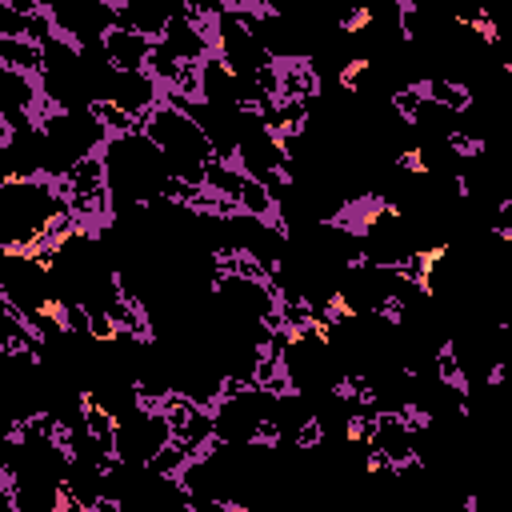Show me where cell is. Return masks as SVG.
Here are the masks:
<instances>
[{"label":"cell","mask_w":512,"mask_h":512,"mask_svg":"<svg viewBox=\"0 0 512 512\" xmlns=\"http://www.w3.org/2000/svg\"><path fill=\"white\" fill-rule=\"evenodd\" d=\"M72 208L64 184L52 176H4L0 180V248L48 252L68 228Z\"/></svg>","instance_id":"6da1fadb"},{"label":"cell","mask_w":512,"mask_h":512,"mask_svg":"<svg viewBox=\"0 0 512 512\" xmlns=\"http://www.w3.org/2000/svg\"><path fill=\"white\" fill-rule=\"evenodd\" d=\"M52 32L72 48H100L104 32L116 24L112 0H48L44 4Z\"/></svg>","instance_id":"5b68a950"},{"label":"cell","mask_w":512,"mask_h":512,"mask_svg":"<svg viewBox=\"0 0 512 512\" xmlns=\"http://www.w3.org/2000/svg\"><path fill=\"white\" fill-rule=\"evenodd\" d=\"M104 100L116 104L132 124H140L160 100H164V88L156 84V76L148 72H116L112 68V80L104 88Z\"/></svg>","instance_id":"8992f818"},{"label":"cell","mask_w":512,"mask_h":512,"mask_svg":"<svg viewBox=\"0 0 512 512\" xmlns=\"http://www.w3.org/2000/svg\"><path fill=\"white\" fill-rule=\"evenodd\" d=\"M136 128L156 144V152L164 156L172 180L192 184V188H204V168L216 164V152H212L208 136L200 132V124L188 112H180L176 104L160 100Z\"/></svg>","instance_id":"3957f363"},{"label":"cell","mask_w":512,"mask_h":512,"mask_svg":"<svg viewBox=\"0 0 512 512\" xmlns=\"http://www.w3.org/2000/svg\"><path fill=\"white\" fill-rule=\"evenodd\" d=\"M168 444H172V424L160 412V404H148V400L124 412L112 428V460L132 468H148Z\"/></svg>","instance_id":"277c9868"},{"label":"cell","mask_w":512,"mask_h":512,"mask_svg":"<svg viewBox=\"0 0 512 512\" xmlns=\"http://www.w3.org/2000/svg\"><path fill=\"white\" fill-rule=\"evenodd\" d=\"M0 68L20 72V76H40V44L24 36H0Z\"/></svg>","instance_id":"9c48e42d"},{"label":"cell","mask_w":512,"mask_h":512,"mask_svg":"<svg viewBox=\"0 0 512 512\" xmlns=\"http://www.w3.org/2000/svg\"><path fill=\"white\" fill-rule=\"evenodd\" d=\"M112 12H116V24L120 28L140 32V36H148L156 44L164 36L176 4L172 0H112Z\"/></svg>","instance_id":"52a82bcc"},{"label":"cell","mask_w":512,"mask_h":512,"mask_svg":"<svg viewBox=\"0 0 512 512\" xmlns=\"http://www.w3.org/2000/svg\"><path fill=\"white\" fill-rule=\"evenodd\" d=\"M68 512H120L112 500H96V504H88V508H68Z\"/></svg>","instance_id":"30bf717a"},{"label":"cell","mask_w":512,"mask_h":512,"mask_svg":"<svg viewBox=\"0 0 512 512\" xmlns=\"http://www.w3.org/2000/svg\"><path fill=\"white\" fill-rule=\"evenodd\" d=\"M100 52L104 60L116 68V72H148V60H152V40L140 36V32H128L120 24H112L100 40Z\"/></svg>","instance_id":"ba28073f"},{"label":"cell","mask_w":512,"mask_h":512,"mask_svg":"<svg viewBox=\"0 0 512 512\" xmlns=\"http://www.w3.org/2000/svg\"><path fill=\"white\" fill-rule=\"evenodd\" d=\"M96 160L104 168V192H108V212L112 216H128L136 208H152V204L164 200V188H168L172 176H168L164 156L156 152V144L140 128L108 136L100 144Z\"/></svg>","instance_id":"7a4b0ae2"}]
</instances>
